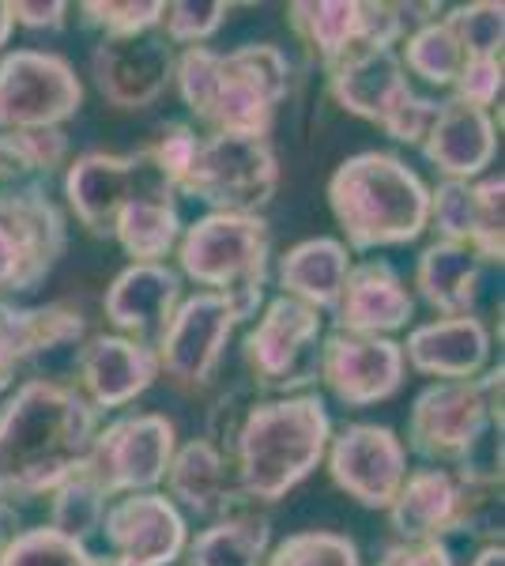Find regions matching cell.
Instances as JSON below:
<instances>
[{
  "label": "cell",
  "instance_id": "obj_1",
  "mask_svg": "<svg viewBox=\"0 0 505 566\" xmlns=\"http://www.w3.org/2000/svg\"><path fill=\"white\" fill-rule=\"evenodd\" d=\"M234 469L238 491L250 506L287 499L309 472L325 461L333 419L325 400L314 392L280 400H219L211 412V434H204Z\"/></svg>",
  "mask_w": 505,
  "mask_h": 566
},
{
  "label": "cell",
  "instance_id": "obj_2",
  "mask_svg": "<svg viewBox=\"0 0 505 566\" xmlns=\"http://www.w3.org/2000/svg\"><path fill=\"white\" fill-rule=\"evenodd\" d=\"M98 434V412L61 381H23L0 408V502H27L76 476Z\"/></svg>",
  "mask_w": 505,
  "mask_h": 566
},
{
  "label": "cell",
  "instance_id": "obj_3",
  "mask_svg": "<svg viewBox=\"0 0 505 566\" xmlns=\"http://www.w3.org/2000/svg\"><path fill=\"white\" fill-rule=\"evenodd\" d=\"M173 84L189 114L211 133L269 136L291 87V61L272 42L231 53L189 45L173 57Z\"/></svg>",
  "mask_w": 505,
  "mask_h": 566
},
{
  "label": "cell",
  "instance_id": "obj_4",
  "mask_svg": "<svg viewBox=\"0 0 505 566\" xmlns=\"http://www.w3.org/2000/svg\"><path fill=\"white\" fill-rule=\"evenodd\" d=\"M502 386L494 367L472 381H434L408 412V446L434 469L453 476L502 480Z\"/></svg>",
  "mask_w": 505,
  "mask_h": 566
},
{
  "label": "cell",
  "instance_id": "obj_5",
  "mask_svg": "<svg viewBox=\"0 0 505 566\" xmlns=\"http://www.w3.org/2000/svg\"><path fill=\"white\" fill-rule=\"evenodd\" d=\"M328 208L351 250L408 245L427 231L430 189L389 151H358L328 178Z\"/></svg>",
  "mask_w": 505,
  "mask_h": 566
},
{
  "label": "cell",
  "instance_id": "obj_6",
  "mask_svg": "<svg viewBox=\"0 0 505 566\" xmlns=\"http://www.w3.org/2000/svg\"><path fill=\"white\" fill-rule=\"evenodd\" d=\"M272 231L264 216L208 212L197 223L181 227L178 264L181 272L211 295H223L234 306L238 322L256 317L269 280Z\"/></svg>",
  "mask_w": 505,
  "mask_h": 566
},
{
  "label": "cell",
  "instance_id": "obj_7",
  "mask_svg": "<svg viewBox=\"0 0 505 566\" xmlns=\"http://www.w3.org/2000/svg\"><path fill=\"white\" fill-rule=\"evenodd\" d=\"M280 189V159L269 136L211 133L197 136L178 193L211 212L261 216Z\"/></svg>",
  "mask_w": 505,
  "mask_h": 566
},
{
  "label": "cell",
  "instance_id": "obj_8",
  "mask_svg": "<svg viewBox=\"0 0 505 566\" xmlns=\"http://www.w3.org/2000/svg\"><path fill=\"white\" fill-rule=\"evenodd\" d=\"M69 250L64 212L42 186L0 189V298L34 291Z\"/></svg>",
  "mask_w": 505,
  "mask_h": 566
},
{
  "label": "cell",
  "instance_id": "obj_9",
  "mask_svg": "<svg viewBox=\"0 0 505 566\" xmlns=\"http://www.w3.org/2000/svg\"><path fill=\"white\" fill-rule=\"evenodd\" d=\"M245 367L269 392H295L320 378V314L298 298H272L242 340Z\"/></svg>",
  "mask_w": 505,
  "mask_h": 566
},
{
  "label": "cell",
  "instance_id": "obj_10",
  "mask_svg": "<svg viewBox=\"0 0 505 566\" xmlns=\"http://www.w3.org/2000/svg\"><path fill=\"white\" fill-rule=\"evenodd\" d=\"M80 106L84 84L57 53L12 50L0 57V133L61 129Z\"/></svg>",
  "mask_w": 505,
  "mask_h": 566
},
{
  "label": "cell",
  "instance_id": "obj_11",
  "mask_svg": "<svg viewBox=\"0 0 505 566\" xmlns=\"http://www.w3.org/2000/svg\"><path fill=\"white\" fill-rule=\"evenodd\" d=\"M178 450L173 423L159 412H136L106 423L95 434L84 461V472L103 488L106 499L144 495L159 488Z\"/></svg>",
  "mask_w": 505,
  "mask_h": 566
},
{
  "label": "cell",
  "instance_id": "obj_12",
  "mask_svg": "<svg viewBox=\"0 0 505 566\" xmlns=\"http://www.w3.org/2000/svg\"><path fill=\"white\" fill-rule=\"evenodd\" d=\"M242 325L234 306L223 295L211 291H197V295L181 298L173 317L155 340V359H159V374L181 389H200L215 378L223 352L231 344L234 328Z\"/></svg>",
  "mask_w": 505,
  "mask_h": 566
},
{
  "label": "cell",
  "instance_id": "obj_13",
  "mask_svg": "<svg viewBox=\"0 0 505 566\" xmlns=\"http://www.w3.org/2000/svg\"><path fill=\"white\" fill-rule=\"evenodd\" d=\"M155 178L162 175L151 163L148 148L128 155L87 151L76 155L64 170V197L91 239H109L117 212Z\"/></svg>",
  "mask_w": 505,
  "mask_h": 566
},
{
  "label": "cell",
  "instance_id": "obj_14",
  "mask_svg": "<svg viewBox=\"0 0 505 566\" xmlns=\"http://www.w3.org/2000/svg\"><path fill=\"white\" fill-rule=\"evenodd\" d=\"M328 476L344 495L366 510H389L403 476H408V450L397 431L378 423H351L328 438Z\"/></svg>",
  "mask_w": 505,
  "mask_h": 566
},
{
  "label": "cell",
  "instance_id": "obj_15",
  "mask_svg": "<svg viewBox=\"0 0 505 566\" xmlns=\"http://www.w3.org/2000/svg\"><path fill=\"white\" fill-rule=\"evenodd\" d=\"M287 23L325 72L347 53L389 50L397 39V23L381 0H298L287 8Z\"/></svg>",
  "mask_w": 505,
  "mask_h": 566
},
{
  "label": "cell",
  "instance_id": "obj_16",
  "mask_svg": "<svg viewBox=\"0 0 505 566\" xmlns=\"http://www.w3.org/2000/svg\"><path fill=\"white\" fill-rule=\"evenodd\" d=\"M403 348L389 336H358L333 328L320 336V381L347 408H370L403 386Z\"/></svg>",
  "mask_w": 505,
  "mask_h": 566
},
{
  "label": "cell",
  "instance_id": "obj_17",
  "mask_svg": "<svg viewBox=\"0 0 505 566\" xmlns=\"http://www.w3.org/2000/svg\"><path fill=\"white\" fill-rule=\"evenodd\" d=\"M109 544V563L117 566H170L189 544V528L181 510L167 495H122L106 506L103 528Z\"/></svg>",
  "mask_w": 505,
  "mask_h": 566
},
{
  "label": "cell",
  "instance_id": "obj_18",
  "mask_svg": "<svg viewBox=\"0 0 505 566\" xmlns=\"http://www.w3.org/2000/svg\"><path fill=\"white\" fill-rule=\"evenodd\" d=\"M91 76L114 109H148L167 95L173 80V45L155 31L103 39L91 53Z\"/></svg>",
  "mask_w": 505,
  "mask_h": 566
},
{
  "label": "cell",
  "instance_id": "obj_19",
  "mask_svg": "<svg viewBox=\"0 0 505 566\" xmlns=\"http://www.w3.org/2000/svg\"><path fill=\"white\" fill-rule=\"evenodd\" d=\"M76 374L91 408H125L144 397L159 378V359L148 344H136L117 333L87 336L76 355Z\"/></svg>",
  "mask_w": 505,
  "mask_h": 566
},
{
  "label": "cell",
  "instance_id": "obj_20",
  "mask_svg": "<svg viewBox=\"0 0 505 566\" xmlns=\"http://www.w3.org/2000/svg\"><path fill=\"white\" fill-rule=\"evenodd\" d=\"M181 303V276L167 264H128L114 276L103 295L106 322L117 328V336H128L136 344H148L162 336V328Z\"/></svg>",
  "mask_w": 505,
  "mask_h": 566
},
{
  "label": "cell",
  "instance_id": "obj_21",
  "mask_svg": "<svg viewBox=\"0 0 505 566\" xmlns=\"http://www.w3.org/2000/svg\"><path fill=\"white\" fill-rule=\"evenodd\" d=\"M422 159L453 181H475L494 167L498 155V125L486 109H475L461 98L438 103L434 125L419 144Z\"/></svg>",
  "mask_w": 505,
  "mask_h": 566
},
{
  "label": "cell",
  "instance_id": "obj_22",
  "mask_svg": "<svg viewBox=\"0 0 505 566\" xmlns=\"http://www.w3.org/2000/svg\"><path fill=\"white\" fill-rule=\"evenodd\" d=\"M325 76L333 103L370 125H385L392 109L411 95L397 50H355L336 61Z\"/></svg>",
  "mask_w": 505,
  "mask_h": 566
},
{
  "label": "cell",
  "instance_id": "obj_23",
  "mask_svg": "<svg viewBox=\"0 0 505 566\" xmlns=\"http://www.w3.org/2000/svg\"><path fill=\"white\" fill-rule=\"evenodd\" d=\"M162 480H167L173 506H186L189 514L208 517V522L231 517L238 510H250V502L238 491L231 461L208 438H192V442L178 446Z\"/></svg>",
  "mask_w": 505,
  "mask_h": 566
},
{
  "label": "cell",
  "instance_id": "obj_24",
  "mask_svg": "<svg viewBox=\"0 0 505 566\" xmlns=\"http://www.w3.org/2000/svg\"><path fill=\"white\" fill-rule=\"evenodd\" d=\"M415 317V298L389 261L351 264L336 306V328L358 336H389Z\"/></svg>",
  "mask_w": 505,
  "mask_h": 566
},
{
  "label": "cell",
  "instance_id": "obj_25",
  "mask_svg": "<svg viewBox=\"0 0 505 566\" xmlns=\"http://www.w3.org/2000/svg\"><path fill=\"white\" fill-rule=\"evenodd\" d=\"M403 363L438 381H472L491 359V333L480 317H438L408 333Z\"/></svg>",
  "mask_w": 505,
  "mask_h": 566
},
{
  "label": "cell",
  "instance_id": "obj_26",
  "mask_svg": "<svg viewBox=\"0 0 505 566\" xmlns=\"http://www.w3.org/2000/svg\"><path fill=\"white\" fill-rule=\"evenodd\" d=\"M87 317L80 306H12L0 298V381H12V370L45 352L80 344Z\"/></svg>",
  "mask_w": 505,
  "mask_h": 566
},
{
  "label": "cell",
  "instance_id": "obj_27",
  "mask_svg": "<svg viewBox=\"0 0 505 566\" xmlns=\"http://www.w3.org/2000/svg\"><path fill=\"white\" fill-rule=\"evenodd\" d=\"M109 239H117L125 258H133V264H162V258L181 239L178 193L170 189V181L155 178L128 200L114 219V234Z\"/></svg>",
  "mask_w": 505,
  "mask_h": 566
},
{
  "label": "cell",
  "instance_id": "obj_28",
  "mask_svg": "<svg viewBox=\"0 0 505 566\" xmlns=\"http://www.w3.org/2000/svg\"><path fill=\"white\" fill-rule=\"evenodd\" d=\"M483 269L486 264L475 258L472 245L438 239L419 253L415 287L422 303L442 317H472L483 291Z\"/></svg>",
  "mask_w": 505,
  "mask_h": 566
},
{
  "label": "cell",
  "instance_id": "obj_29",
  "mask_svg": "<svg viewBox=\"0 0 505 566\" xmlns=\"http://www.w3.org/2000/svg\"><path fill=\"white\" fill-rule=\"evenodd\" d=\"M389 525L400 541H442L456 533V476L445 469L408 472L389 506Z\"/></svg>",
  "mask_w": 505,
  "mask_h": 566
},
{
  "label": "cell",
  "instance_id": "obj_30",
  "mask_svg": "<svg viewBox=\"0 0 505 566\" xmlns=\"http://www.w3.org/2000/svg\"><path fill=\"white\" fill-rule=\"evenodd\" d=\"M347 272H351V253L339 239H306L291 245L280 258V287L287 298L314 306L317 314H336L339 295H344Z\"/></svg>",
  "mask_w": 505,
  "mask_h": 566
},
{
  "label": "cell",
  "instance_id": "obj_31",
  "mask_svg": "<svg viewBox=\"0 0 505 566\" xmlns=\"http://www.w3.org/2000/svg\"><path fill=\"white\" fill-rule=\"evenodd\" d=\"M272 544V522L256 510H238L211 522L189 544V566H264Z\"/></svg>",
  "mask_w": 505,
  "mask_h": 566
},
{
  "label": "cell",
  "instance_id": "obj_32",
  "mask_svg": "<svg viewBox=\"0 0 505 566\" xmlns=\"http://www.w3.org/2000/svg\"><path fill=\"white\" fill-rule=\"evenodd\" d=\"M69 159V136L45 133H0V181L4 186H42Z\"/></svg>",
  "mask_w": 505,
  "mask_h": 566
},
{
  "label": "cell",
  "instance_id": "obj_33",
  "mask_svg": "<svg viewBox=\"0 0 505 566\" xmlns=\"http://www.w3.org/2000/svg\"><path fill=\"white\" fill-rule=\"evenodd\" d=\"M50 528L76 544H87L91 536L103 528L106 514V495L84 469L76 476H69L57 491H50Z\"/></svg>",
  "mask_w": 505,
  "mask_h": 566
},
{
  "label": "cell",
  "instance_id": "obj_34",
  "mask_svg": "<svg viewBox=\"0 0 505 566\" xmlns=\"http://www.w3.org/2000/svg\"><path fill=\"white\" fill-rule=\"evenodd\" d=\"M400 65L403 72H411V76L427 80V84H434V87H453V80L461 76V69H464V53L442 20H430V23H422L419 31L408 34Z\"/></svg>",
  "mask_w": 505,
  "mask_h": 566
},
{
  "label": "cell",
  "instance_id": "obj_35",
  "mask_svg": "<svg viewBox=\"0 0 505 566\" xmlns=\"http://www.w3.org/2000/svg\"><path fill=\"white\" fill-rule=\"evenodd\" d=\"M0 566H98V559L87 552V544H76L42 525L15 533L0 552Z\"/></svg>",
  "mask_w": 505,
  "mask_h": 566
},
{
  "label": "cell",
  "instance_id": "obj_36",
  "mask_svg": "<svg viewBox=\"0 0 505 566\" xmlns=\"http://www.w3.org/2000/svg\"><path fill=\"white\" fill-rule=\"evenodd\" d=\"M449 34L461 45L464 61L472 57H502L505 42V8L494 0H475V4H461L442 20Z\"/></svg>",
  "mask_w": 505,
  "mask_h": 566
},
{
  "label": "cell",
  "instance_id": "obj_37",
  "mask_svg": "<svg viewBox=\"0 0 505 566\" xmlns=\"http://www.w3.org/2000/svg\"><path fill=\"white\" fill-rule=\"evenodd\" d=\"M264 566H362V555L344 533L309 528V533H295L275 544L264 555Z\"/></svg>",
  "mask_w": 505,
  "mask_h": 566
},
{
  "label": "cell",
  "instance_id": "obj_38",
  "mask_svg": "<svg viewBox=\"0 0 505 566\" xmlns=\"http://www.w3.org/2000/svg\"><path fill=\"white\" fill-rule=\"evenodd\" d=\"M456 533L502 544V480L456 476Z\"/></svg>",
  "mask_w": 505,
  "mask_h": 566
},
{
  "label": "cell",
  "instance_id": "obj_39",
  "mask_svg": "<svg viewBox=\"0 0 505 566\" xmlns=\"http://www.w3.org/2000/svg\"><path fill=\"white\" fill-rule=\"evenodd\" d=\"M87 27L103 31V39H136L162 20V0H87L80 4Z\"/></svg>",
  "mask_w": 505,
  "mask_h": 566
},
{
  "label": "cell",
  "instance_id": "obj_40",
  "mask_svg": "<svg viewBox=\"0 0 505 566\" xmlns=\"http://www.w3.org/2000/svg\"><path fill=\"white\" fill-rule=\"evenodd\" d=\"M475 197V231H472V250L483 264H502L505 245H502V223H505V178L502 175H483L472 181Z\"/></svg>",
  "mask_w": 505,
  "mask_h": 566
},
{
  "label": "cell",
  "instance_id": "obj_41",
  "mask_svg": "<svg viewBox=\"0 0 505 566\" xmlns=\"http://www.w3.org/2000/svg\"><path fill=\"white\" fill-rule=\"evenodd\" d=\"M231 15L227 0H173L162 4V39L170 45H200L223 27V20Z\"/></svg>",
  "mask_w": 505,
  "mask_h": 566
},
{
  "label": "cell",
  "instance_id": "obj_42",
  "mask_svg": "<svg viewBox=\"0 0 505 566\" xmlns=\"http://www.w3.org/2000/svg\"><path fill=\"white\" fill-rule=\"evenodd\" d=\"M427 223L438 227L445 242H472L475 231V197H472V181H453L442 178L430 189V216Z\"/></svg>",
  "mask_w": 505,
  "mask_h": 566
},
{
  "label": "cell",
  "instance_id": "obj_43",
  "mask_svg": "<svg viewBox=\"0 0 505 566\" xmlns=\"http://www.w3.org/2000/svg\"><path fill=\"white\" fill-rule=\"evenodd\" d=\"M453 98H461V103L491 114V106L502 98V57L464 61L461 76L453 80Z\"/></svg>",
  "mask_w": 505,
  "mask_h": 566
},
{
  "label": "cell",
  "instance_id": "obj_44",
  "mask_svg": "<svg viewBox=\"0 0 505 566\" xmlns=\"http://www.w3.org/2000/svg\"><path fill=\"white\" fill-rule=\"evenodd\" d=\"M434 114H438V103L434 98H419L415 91H411L403 103L392 109L389 122L381 125L385 136H392L397 144H422V136L430 133V125H434Z\"/></svg>",
  "mask_w": 505,
  "mask_h": 566
},
{
  "label": "cell",
  "instance_id": "obj_45",
  "mask_svg": "<svg viewBox=\"0 0 505 566\" xmlns=\"http://www.w3.org/2000/svg\"><path fill=\"white\" fill-rule=\"evenodd\" d=\"M378 566H456L442 541H400L381 552Z\"/></svg>",
  "mask_w": 505,
  "mask_h": 566
},
{
  "label": "cell",
  "instance_id": "obj_46",
  "mask_svg": "<svg viewBox=\"0 0 505 566\" xmlns=\"http://www.w3.org/2000/svg\"><path fill=\"white\" fill-rule=\"evenodd\" d=\"M12 23L27 27V31H61L69 20V4L64 0H50V4H27V0H12Z\"/></svg>",
  "mask_w": 505,
  "mask_h": 566
},
{
  "label": "cell",
  "instance_id": "obj_47",
  "mask_svg": "<svg viewBox=\"0 0 505 566\" xmlns=\"http://www.w3.org/2000/svg\"><path fill=\"white\" fill-rule=\"evenodd\" d=\"M472 566H505V547L502 544H483Z\"/></svg>",
  "mask_w": 505,
  "mask_h": 566
},
{
  "label": "cell",
  "instance_id": "obj_48",
  "mask_svg": "<svg viewBox=\"0 0 505 566\" xmlns=\"http://www.w3.org/2000/svg\"><path fill=\"white\" fill-rule=\"evenodd\" d=\"M15 536V510L8 506V502H0V552H4V544Z\"/></svg>",
  "mask_w": 505,
  "mask_h": 566
},
{
  "label": "cell",
  "instance_id": "obj_49",
  "mask_svg": "<svg viewBox=\"0 0 505 566\" xmlns=\"http://www.w3.org/2000/svg\"><path fill=\"white\" fill-rule=\"evenodd\" d=\"M15 23H12V8H8V0H0V50L8 45V39H12Z\"/></svg>",
  "mask_w": 505,
  "mask_h": 566
},
{
  "label": "cell",
  "instance_id": "obj_50",
  "mask_svg": "<svg viewBox=\"0 0 505 566\" xmlns=\"http://www.w3.org/2000/svg\"><path fill=\"white\" fill-rule=\"evenodd\" d=\"M8 386H12V381H0V392H4V389H8Z\"/></svg>",
  "mask_w": 505,
  "mask_h": 566
}]
</instances>
